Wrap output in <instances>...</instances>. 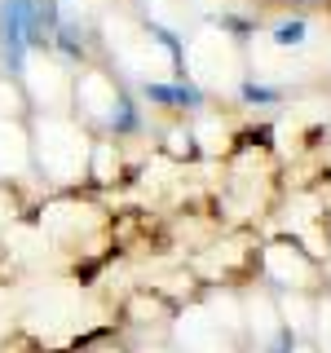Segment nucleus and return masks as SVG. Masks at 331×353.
Here are the masks:
<instances>
[{
	"mask_svg": "<svg viewBox=\"0 0 331 353\" xmlns=\"http://www.w3.org/2000/svg\"><path fill=\"white\" fill-rule=\"evenodd\" d=\"M257 279L270 292H323L327 287V265L318 256H309L296 239H270L257 252Z\"/></svg>",
	"mask_w": 331,
	"mask_h": 353,
	"instance_id": "8",
	"label": "nucleus"
},
{
	"mask_svg": "<svg viewBox=\"0 0 331 353\" xmlns=\"http://www.w3.org/2000/svg\"><path fill=\"white\" fill-rule=\"evenodd\" d=\"M36 176L27 119H0V185H27Z\"/></svg>",
	"mask_w": 331,
	"mask_h": 353,
	"instance_id": "11",
	"label": "nucleus"
},
{
	"mask_svg": "<svg viewBox=\"0 0 331 353\" xmlns=\"http://www.w3.org/2000/svg\"><path fill=\"white\" fill-rule=\"evenodd\" d=\"M185 128H190V146L199 154H208V159H225V154H234L239 132H234V124H230V115L221 106L194 110V119Z\"/></svg>",
	"mask_w": 331,
	"mask_h": 353,
	"instance_id": "12",
	"label": "nucleus"
},
{
	"mask_svg": "<svg viewBox=\"0 0 331 353\" xmlns=\"http://www.w3.org/2000/svg\"><path fill=\"white\" fill-rule=\"evenodd\" d=\"M124 318L132 327H150V323H159L163 331H168V318H172V305L163 301L159 292H137L132 301L124 305Z\"/></svg>",
	"mask_w": 331,
	"mask_h": 353,
	"instance_id": "15",
	"label": "nucleus"
},
{
	"mask_svg": "<svg viewBox=\"0 0 331 353\" xmlns=\"http://www.w3.org/2000/svg\"><path fill=\"white\" fill-rule=\"evenodd\" d=\"M31 159H36V176L49 190H80L88 181V159H93V137L71 110L62 115H31Z\"/></svg>",
	"mask_w": 331,
	"mask_h": 353,
	"instance_id": "4",
	"label": "nucleus"
},
{
	"mask_svg": "<svg viewBox=\"0 0 331 353\" xmlns=\"http://www.w3.org/2000/svg\"><path fill=\"white\" fill-rule=\"evenodd\" d=\"M88 353H128V349L115 345V340H93V345H88Z\"/></svg>",
	"mask_w": 331,
	"mask_h": 353,
	"instance_id": "20",
	"label": "nucleus"
},
{
	"mask_svg": "<svg viewBox=\"0 0 331 353\" xmlns=\"http://www.w3.org/2000/svg\"><path fill=\"white\" fill-rule=\"evenodd\" d=\"M58 353H62V349H58Z\"/></svg>",
	"mask_w": 331,
	"mask_h": 353,
	"instance_id": "22",
	"label": "nucleus"
},
{
	"mask_svg": "<svg viewBox=\"0 0 331 353\" xmlns=\"http://www.w3.org/2000/svg\"><path fill=\"white\" fill-rule=\"evenodd\" d=\"M309 345L314 353H331V292L323 287L314 301V327H309Z\"/></svg>",
	"mask_w": 331,
	"mask_h": 353,
	"instance_id": "17",
	"label": "nucleus"
},
{
	"mask_svg": "<svg viewBox=\"0 0 331 353\" xmlns=\"http://www.w3.org/2000/svg\"><path fill=\"white\" fill-rule=\"evenodd\" d=\"M97 314L102 309H97L93 292L75 279H36L18 296V327L36 345H49V349H66L75 340H84L102 323Z\"/></svg>",
	"mask_w": 331,
	"mask_h": 353,
	"instance_id": "1",
	"label": "nucleus"
},
{
	"mask_svg": "<svg viewBox=\"0 0 331 353\" xmlns=\"http://www.w3.org/2000/svg\"><path fill=\"white\" fill-rule=\"evenodd\" d=\"M314 301H318V292H274L279 323L287 331V340H309V327H314Z\"/></svg>",
	"mask_w": 331,
	"mask_h": 353,
	"instance_id": "13",
	"label": "nucleus"
},
{
	"mask_svg": "<svg viewBox=\"0 0 331 353\" xmlns=\"http://www.w3.org/2000/svg\"><path fill=\"white\" fill-rule=\"evenodd\" d=\"M14 327H18V296H14V287L0 279V340H9Z\"/></svg>",
	"mask_w": 331,
	"mask_h": 353,
	"instance_id": "18",
	"label": "nucleus"
},
{
	"mask_svg": "<svg viewBox=\"0 0 331 353\" xmlns=\"http://www.w3.org/2000/svg\"><path fill=\"white\" fill-rule=\"evenodd\" d=\"M177 58H181V75L208 97H239L248 84V44L230 27L217 22L190 27L177 40Z\"/></svg>",
	"mask_w": 331,
	"mask_h": 353,
	"instance_id": "3",
	"label": "nucleus"
},
{
	"mask_svg": "<svg viewBox=\"0 0 331 353\" xmlns=\"http://www.w3.org/2000/svg\"><path fill=\"white\" fill-rule=\"evenodd\" d=\"M102 44L115 75H128L137 84L168 88L181 80V58H177V40L159 36L141 14L132 9H106L102 14Z\"/></svg>",
	"mask_w": 331,
	"mask_h": 353,
	"instance_id": "2",
	"label": "nucleus"
},
{
	"mask_svg": "<svg viewBox=\"0 0 331 353\" xmlns=\"http://www.w3.org/2000/svg\"><path fill=\"white\" fill-rule=\"evenodd\" d=\"M124 176V146L115 137H93V159H88V181L115 185Z\"/></svg>",
	"mask_w": 331,
	"mask_h": 353,
	"instance_id": "14",
	"label": "nucleus"
},
{
	"mask_svg": "<svg viewBox=\"0 0 331 353\" xmlns=\"http://www.w3.org/2000/svg\"><path fill=\"white\" fill-rule=\"evenodd\" d=\"M239 301H243V353H283L287 331L279 323L274 292L261 279H252L239 283Z\"/></svg>",
	"mask_w": 331,
	"mask_h": 353,
	"instance_id": "10",
	"label": "nucleus"
},
{
	"mask_svg": "<svg viewBox=\"0 0 331 353\" xmlns=\"http://www.w3.org/2000/svg\"><path fill=\"white\" fill-rule=\"evenodd\" d=\"M296 5H323V0H296Z\"/></svg>",
	"mask_w": 331,
	"mask_h": 353,
	"instance_id": "21",
	"label": "nucleus"
},
{
	"mask_svg": "<svg viewBox=\"0 0 331 353\" xmlns=\"http://www.w3.org/2000/svg\"><path fill=\"white\" fill-rule=\"evenodd\" d=\"M128 353H177L168 340H146V345H137V349H128Z\"/></svg>",
	"mask_w": 331,
	"mask_h": 353,
	"instance_id": "19",
	"label": "nucleus"
},
{
	"mask_svg": "<svg viewBox=\"0 0 331 353\" xmlns=\"http://www.w3.org/2000/svg\"><path fill=\"white\" fill-rule=\"evenodd\" d=\"M40 234L49 239L53 256H80V252H97V243L106 239L110 221L97 203L80 199V190H66V194H53L40 203V216H36Z\"/></svg>",
	"mask_w": 331,
	"mask_h": 353,
	"instance_id": "5",
	"label": "nucleus"
},
{
	"mask_svg": "<svg viewBox=\"0 0 331 353\" xmlns=\"http://www.w3.org/2000/svg\"><path fill=\"white\" fill-rule=\"evenodd\" d=\"M18 84L27 93L31 115H62L71 110V84H75V66L62 62V53H53L49 44H27L18 53Z\"/></svg>",
	"mask_w": 331,
	"mask_h": 353,
	"instance_id": "6",
	"label": "nucleus"
},
{
	"mask_svg": "<svg viewBox=\"0 0 331 353\" xmlns=\"http://www.w3.org/2000/svg\"><path fill=\"white\" fill-rule=\"evenodd\" d=\"M0 119H31L27 93H22L14 71H0Z\"/></svg>",
	"mask_w": 331,
	"mask_h": 353,
	"instance_id": "16",
	"label": "nucleus"
},
{
	"mask_svg": "<svg viewBox=\"0 0 331 353\" xmlns=\"http://www.w3.org/2000/svg\"><path fill=\"white\" fill-rule=\"evenodd\" d=\"M163 336H168V345L177 353H243V336L230 331L199 296L172 309Z\"/></svg>",
	"mask_w": 331,
	"mask_h": 353,
	"instance_id": "9",
	"label": "nucleus"
},
{
	"mask_svg": "<svg viewBox=\"0 0 331 353\" xmlns=\"http://www.w3.org/2000/svg\"><path fill=\"white\" fill-rule=\"evenodd\" d=\"M71 115L80 119L88 132H106L119 128L128 119V93L110 66L84 62L75 66V84H71Z\"/></svg>",
	"mask_w": 331,
	"mask_h": 353,
	"instance_id": "7",
	"label": "nucleus"
}]
</instances>
